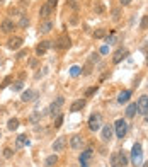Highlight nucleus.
Wrapping results in <instances>:
<instances>
[{
    "label": "nucleus",
    "mask_w": 148,
    "mask_h": 167,
    "mask_svg": "<svg viewBox=\"0 0 148 167\" xmlns=\"http://www.w3.org/2000/svg\"><path fill=\"white\" fill-rule=\"evenodd\" d=\"M131 162L135 165H141L143 164V148L140 143H135L131 148Z\"/></svg>",
    "instance_id": "f257e3e1"
},
{
    "label": "nucleus",
    "mask_w": 148,
    "mask_h": 167,
    "mask_svg": "<svg viewBox=\"0 0 148 167\" xmlns=\"http://www.w3.org/2000/svg\"><path fill=\"white\" fill-rule=\"evenodd\" d=\"M100 126H102V114L94 113V114L90 116V120H89V130H90V131H97Z\"/></svg>",
    "instance_id": "f03ea898"
},
{
    "label": "nucleus",
    "mask_w": 148,
    "mask_h": 167,
    "mask_svg": "<svg viewBox=\"0 0 148 167\" xmlns=\"http://www.w3.org/2000/svg\"><path fill=\"white\" fill-rule=\"evenodd\" d=\"M114 130H116V137L118 138H124L128 133V123L124 120H118L114 123Z\"/></svg>",
    "instance_id": "7ed1b4c3"
},
{
    "label": "nucleus",
    "mask_w": 148,
    "mask_h": 167,
    "mask_svg": "<svg viewBox=\"0 0 148 167\" xmlns=\"http://www.w3.org/2000/svg\"><path fill=\"white\" fill-rule=\"evenodd\" d=\"M136 107H138L140 114H148V96H141L136 103Z\"/></svg>",
    "instance_id": "20e7f679"
},
{
    "label": "nucleus",
    "mask_w": 148,
    "mask_h": 167,
    "mask_svg": "<svg viewBox=\"0 0 148 167\" xmlns=\"http://www.w3.org/2000/svg\"><path fill=\"white\" fill-rule=\"evenodd\" d=\"M70 44H72V41H70L68 36H60V38L56 39V43H55V48H58V50H66V48H70Z\"/></svg>",
    "instance_id": "39448f33"
},
{
    "label": "nucleus",
    "mask_w": 148,
    "mask_h": 167,
    "mask_svg": "<svg viewBox=\"0 0 148 167\" xmlns=\"http://www.w3.org/2000/svg\"><path fill=\"white\" fill-rule=\"evenodd\" d=\"M63 103H65V99H63V97H56V101H53V103H51V106H49L48 111L51 113L53 116H56L58 113H60V107L63 106Z\"/></svg>",
    "instance_id": "423d86ee"
},
{
    "label": "nucleus",
    "mask_w": 148,
    "mask_h": 167,
    "mask_svg": "<svg viewBox=\"0 0 148 167\" xmlns=\"http://www.w3.org/2000/svg\"><path fill=\"white\" fill-rule=\"evenodd\" d=\"M90 158H92V150H85V152H82V155H80V165L82 167H90Z\"/></svg>",
    "instance_id": "0eeeda50"
},
{
    "label": "nucleus",
    "mask_w": 148,
    "mask_h": 167,
    "mask_svg": "<svg viewBox=\"0 0 148 167\" xmlns=\"http://www.w3.org/2000/svg\"><path fill=\"white\" fill-rule=\"evenodd\" d=\"M21 99L24 101V103H31V101H36V99H38V92H36V90L27 89V90H24V92H22Z\"/></svg>",
    "instance_id": "6e6552de"
},
{
    "label": "nucleus",
    "mask_w": 148,
    "mask_h": 167,
    "mask_svg": "<svg viewBox=\"0 0 148 167\" xmlns=\"http://www.w3.org/2000/svg\"><path fill=\"white\" fill-rule=\"evenodd\" d=\"M126 56H128V50H126V48H119L118 51L113 55V61H114V63H119V61H123Z\"/></svg>",
    "instance_id": "1a4fd4ad"
},
{
    "label": "nucleus",
    "mask_w": 148,
    "mask_h": 167,
    "mask_svg": "<svg viewBox=\"0 0 148 167\" xmlns=\"http://www.w3.org/2000/svg\"><path fill=\"white\" fill-rule=\"evenodd\" d=\"M113 131H114V126L113 124H106L104 128H102V140L104 141H109L113 138Z\"/></svg>",
    "instance_id": "9d476101"
},
{
    "label": "nucleus",
    "mask_w": 148,
    "mask_h": 167,
    "mask_svg": "<svg viewBox=\"0 0 148 167\" xmlns=\"http://www.w3.org/2000/svg\"><path fill=\"white\" fill-rule=\"evenodd\" d=\"M65 147H66V138L65 137L56 138V140H55V143H53V150H55V152H61Z\"/></svg>",
    "instance_id": "9b49d317"
},
{
    "label": "nucleus",
    "mask_w": 148,
    "mask_h": 167,
    "mask_svg": "<svg viewBox=\"0 0 148 167\" xmlns=\"http://www.w3.org/2000/svg\"><path fill=\"white\" fill-rule=\"evenodd\" d=\"M82 143H83V140H82V137H80V135H75V137L70 138V147H72L73 150L82 148Z\"/></svg>",
    "instance_id": "f8f14e48"
},
{
    "label": "nucleus",
    "mask_w": 148,
    "mask_h": 167,
    "mask_svg": "<svg viewBox=\"0 0 148 167\" xmlns=\"http://www.w3.org/2000/svg\"><path fill=\"white\" fill-rule=\"evenodd\" d=\"M49 46H51V41H41V43L36 46V53H38L39 56L44 55V53L49 50Z\"/></svg>",
    "instance_id": "ddd939ff"
},
{
    "label": "nucleus",
    "mask_w": 148,
    "mask_h": 167,
    "mask_svg": "<svg viewBox=\"0 0 148 167\" xmlns=\"http://www.w3.org/2000/svg\"><path fill=\"white\" fill-rule=\"evenodd\" d=\"M83 107H85V99H79V101H75V103L70 106V111L77 113V111H80V109H83Z\"/></svg>",
    "instance_id": "4468645a"
},
{
    "label": "nucleus",
    "mask_w": 148,
    "mask_h": 167,
    "mask_svg": "<svg viewBox=\"0 0 148 167\" xmlns=\"http://www.w3.org/2000/svg\"><path fill=\"white\" fill-rule=\"evenodd\" d=\"M22 46V38H10L9 39V48L10 50H19V48Z\"/></svg>",
    "instance_id": "2eb2a0df"
},
{
    "label": "nucleus",
    "mask_w": 148,
    "mask_h": 167,
    "mask_svg": "<svg viewBox=\"0 0 148 167\" xmlns=\"http://www.w3.org/2000/svg\"><path fill=\"white\" fill-rule=\"evenodd\" d=\"M130 97H131V90H123L121 94L118 96V103L119 104H124V103L130 101Z\"/></svg>",
    "instance_id": "dca6fc26"
},
{
    "label": "nucleus",
    "mask_w": 148,
    "mask_h": 167,
    "mask_svg": "<svg viewBox=\"0 0 148 167\" xmlns=\"http://www.w3.org/2000/svg\"><path fill=\"white\" fill-rule=\"evenodd\" d=\"M24 145H29V140H27L26 135H19L17 140H15V147H17V148H22Z\"/></svg>",
    "instance_id": "f3484780"
},
{
    "label": "nucleus",
    "mask_w": 148,
    "mask_h": 167,
    "mask_svg": "<svg viewBox=\"0 0 148 167\" xmlns=\"http://www.w3.org/2000/svg\"><path fill=\"white\" fill-rule=\"evenodd\" d=\"M2 29H4L5 33H12L14 31V22L10 21V19H5V21L2 22Z\"/></svg>",
    "instance_id": "a211bd4d"
},
{
    "label": "nucleus",
    "mask_w": 148,
    "mask_h": 167,
    "mask_svg": "<svg viewBox=\"0 0 148 167\" xmlns=\"http://www.w3.org/2000/svg\"><path fill=\"white\" fill-rule=\"evenodd\" d=\"M51 7H49L48 4H44V5H41V10H39V16L41 17H48L49 14H51Z\"/></svg>",
    "instance_id": "6ab92c4d"
},
{
    "label": "nucleus",
    "mask_w": 148,
    "mask_h": 167,
    "mask_svg": "<svg viewBox=\"0 0 148 167\" xmlns=\"http://www.w3.org/2000/svg\"><path fill=\"white\" fill-rule=\"evenodd\" d=\"M111 165L113 167H121V160H119V154L118 152H114L111 155Z\"/></svg>",
    "instance_id": "aec40b11"
},
{
    "label": "nucleus",
    "mask_w": 148,
    "mask_h": 167,
    "mask_svg": "<svg viewBox=\"0 0 148 167\" xmlns=\"http://www.w3.org/2000/svg\"><path fill=\"white\" fill-rule=\"evenodd\" d=\"M56 162H58V157H56V155H49V157L44 160V167H53Z\"/></svg>",
    "instance_id": "412c9836"
},
{
    "label": "nucleus",
    "mask_w": 148,
    "mask_h": 167,
    "mask_svg": "<svg viewBox=\"0 0 148 167\" xmlns=\"http://www.w3.org/2000/svg\"><path fill=\"white\" fill-rule=\"evenodd\" d=\"M136 111H138V107H136V104H130L126 109V116L128 118H133V116L136 114Z\"/></svg>",
    "instance_id": "4be33fe9"
},
{
    "label": "nucleus",
    "mask_w": 148,
    "mask_h": 167,
    "mask_svg": "<svg viewBox=\"0 0 148 167\" xmlns=\"http://www.w3.org/2000/svg\"><path fill=\"white\" fill-rule=\"evenodd\" d=\"M7 126H9V130H12V131L14 130H17L19 128V120L17 118H10L9 123H7Z\"/></svg>",
    "instance_id": "5701e85b"
},
{
    "label": "nucleus",
    "mask_w": 148,
    "mask_h": 167,
    "mask_svg": "<svg viewBox=\"0 0 148 167\" xmlns=\"http://www.w3.org/2000/svg\"><path fill=\"white\" fill-rule=\"evenodd\" d=\"M51 27H53V22H49V21L43 22V24H41V33H49Z\"/></svg>",
    "instance_id": "b1692460"
},
{
    "label": "nucleus",
    "mask_w": 148,
    "mask_h": 167,
    "mask_svg": "<svg viewBox=\"0 0 148 167\" xmlns=\"http://www.w3.org/2000/svg\"><path fill=\"white\" fill-rule=\"evenodd\" d=\"M118 154H119V160H121V167L128 165V155L124 154V152H123V150H119Z\"/></svg>",
    "instance_id": "393cba45"
},
{
    "label": "nucleus",
    "mask_w": 148,
    "mask_h": 167,
    "mask_svg": "<svg viewBox=\"0 0 148 167\" xmlns=\"http://www.w3.org/2000/svg\"><path fill=\"white\" fill-rule=\"evenodd\" d=\"M104 36H107V31H106V29L94 31V38H96V39H100V38H104Z\"/></svg>",
    "instance_id": "a878e982"
},
{
    "label": "nucleus",
    "mask_w": 148,
    "mask_h": 167,
    "mask_svg": "<svg viewBox=\"0 0 148 167\" xmlns=\"http://www.w3.org/2000/svg\"><path fill=\"white\" fill-rule=\"evenodd\" d=\"M80 73H82V68H80V67H77V65L70 68V75H72V77H79Z\"/></svg>",
    "instance_id": "bb28decb"
},
{
    "label": "nucleus",
    "mask_w": 148,
    "mask_h": 167,
    "mask_svg": "<svg viewBox=\"0 0 148 167\" xmlns=\"http://www.w3.org/2000/svg\"><path fill=\"white\" fill-rule=\"evenodd\" d=\"M106 41H107V44H114L116 41H118V36L114 34V33H111V34H109L107 38H106Z\"/></svg>",
    "instance_id": "cd10ccee"
},
{
    "label": "nucleus",
    "mask_w": 148,
    "mask_h": 167,
    "mask_svg": "<svg viewBox=\"0 0 148 167\" xmlns=\"http://www.w3.org/2000/svg\"><path fill=\"white\" fill-rule=\"evenodd\" d=\"M19 26H21V27H27V26H29V19H27L26 16H22L21 21H19Z\"/></svg>",
    "instance_id": "c85d7f7f"
},
{
    "label": "nucleus",
    "mask_w": 148,
    "mask_h": 167,
    "mask_svg": "<svg viewBox=\"0 0 148 167\" xmlns=\"http://www.w3.org/2000/svg\"><path fill=\"white\" fill-rule=\"evenodd\" d=\"M140 27H141V29H148V16H143V19H141V24H140Z\"/></svg>",
    "instance_id": "c756f323"
},
{
    "label": "nucleus",
    "mask_w": 148,
    "mask_h": 167,
    "mask_svg": "<svg viewBox=\"0 0 148 167\" xmlns=\"http://www.w3.org/2000/svg\"><path fill=\"white\" fill-rule=\"evenodd\" d=\"M14 155V150L12 148H4V157L5 158H10Z\"/></svg>",
    "instance_id": "7c9ffc66"
},
{
    "label": "nucleus",
    "mask_w": 148,
    "mask_h": 167,
    "mask_svg": "<svg viewBox=\"0 0 148 167\" xmlns=\"http://www.w3.org/2000/svg\"><path fill=\"white\" fill-rule=\"evenodd\" d=\"M96 92H97V87H90V89L85 90V97H90V96L96 94Z\"/></svg>",
    "instance_id": "2f4dec72"
},
{
    "label": "nucleus",
    "mask_w": 148,
    "mask_h": 167,
    "mask_svg": "<svg viewBox=\"0 0 148 167\" xmlns=\"http://www.w3.org/2000/svg\"><path fill=\"white\" fill-rule=\"evenodd\" d=\"M61 123H63V116H60V114H58L56 121H55V128H60V126H61Z\"/></svg>",
    "instance_id": "473e14b6"
},
{
    "label": "nucleus",
    "mask_w": 148,
    "mask_h": 167,
    "mask_svg": "<svg viewBox=\"0 0 148 167\" xmlns=\"http://www.w3.org/2000/svg\"><path fill=\"white\" fill-rule=\"evenodd\" d=\"M96 12H97V14H102V12H104V7H102V4H100V2H97V4H96Z\"/></svg>",
    "instance_id": "72a5a7b5"
},
{
    "label": "nucleus",
    "mask_w": 148,
    "mask_h": 167,
    "mask_svg": "<svg viewBox=\"0 0 148 167\" xmlns=\"http://www.w3.org/2000/svg\"><path fill=\"white\" fill-rule=\"evenodd\" d=\"M22 89V82L19 80V82H15V84H14V90H21Z\"/></svg>",
    "instance_id": "f704fd0d"
},
{
    "label": "nucleus",
    "mask_w": 148,
    "mask_h": 167,
    "mask_svg": "<svg viewBox=\"0 0 148 167\" xmlns=\"http://www.w3.org/2000/svg\"><path fill=\"white\" fill-rule=\"evenodd\" d=\"M56 2H58V0H48L46 4H48L49 7H51V9H55V7H56Z\"/></svg>",
    "instance_id": "c9c22d12"
},
{
    "label": "nucleus",
    "mask_w": 148,
    "mask_h": 167,
    "mask_svg": "<svg viewBox=\"0 0 148 167\" xmlns=\"http://www.w3.org/2000/svg\"><path fill=\"white\" fill-rule=\"evenodd\" d=\"M107 51H109V46H102V48H100V53H102V55H106Z\"/></svg>",
    "instance_id": "e433bc0d"
},
{
    "label": "nucleus",
    "mask_w": 148,
    "mask_h": 167,
    "mask_svg": "<svg viewBox=\"0 0 148 167\" xmlns=\"http://www.w3.org/2000/svg\"><path fill=\"white\" fill-rule=\"evenodd\" d=\"M113 14H114V19H119V10H118V9L114 10V12H113Z\"/></svg>",
    "instance_id": "4c0bfd02"
},
{
    "label": "nucleus",
    "mask_w": 148,
    "mask_h": 167,
    "mask_svg": "<svg viewBox=\"0 0 148 167\" xmlns=\"http://www.w3.org/2000/svg\"><path fill=\"white\" fill-rule=\"evenodd\" d=\"M26 53H27V51H26V50H22V51H21V53H19V55H17V58H22V56L26 55Z\"/></svg>",
    "instance_id": "58836bf2"
},
{
    "label": "nucleus",
    "mask_w": 148,
    "mask_h": 167,
    "mask_svg": "<svg viewBox=\"0 0 148 167\" xmlns=\"http://www.w3.org/2000/svg\"><path fill=\"white\" fill-rule=\"evenodd\" d=\"M121 4H123V5H130L131 0H121Z\"/></svg>",
    "instance_id": "ea45409f"
},
{
    "label": "nucleus",
    "mask_w": 148,
    "mask_h": 167,
    "mask_svg": "<svg viewBox=\"0 0 148 167\" xmlns=\"http://www.w3.org/2000/svg\"><path fill=\"white\" fill-rule=\"evenodd\" d=\"M29 65H31V67H36V65H38V61H36V60H31Z\"/></svg>",
    "instance_id": "a19ab883"
},
{
    "label": "nucleus",
    "mask_w": 148,
    "mask_h": 167,
    "mask_svg": "<svg viewBox=\"0 0 148 167\" xmlns=\"http://www.w3.org/2000/svg\"><path fill=\"white\" fill-rule=\"evenodd\" d=\"M143 167H148V162H145V164H143Z\"/></svg>",
    "instance_id": "79ce46f5"
},
{
    "label": "nucleus",
    "mask_w": 148,
    "mask_h": 167,
    "mask_svg": "<svg viewBox=\"0 0 148 167\" xmlns=\"http://www.w3.org/2000/svg\"><path fill=\"white\" fill-rule=\"evenodd\" d=\"M145 116H146V118H145V120H146V123H148V114H145Z\"/></svg>",
    "instance_id": "37998d69"
},
{
    "label": "nucleus",
    "mask_w": 148,
    "mask_h": 167,
    "mask_svg": "<svg viewBox=\"0 0 148 167\" xmlns=\"http://www.w3.org/2000/svg\"><path fill=\"white\" fill-rule=\"evenodd\" d=\"M146 65H148V53H146Z\"/></svg>",
    "instance_id": "c03bdc74"
},
{
    "label": "nucleus",
    "mask_w": 148,
    "mask_h": 167,
    "mask_svg": "<svg viewBox=\"0 0 148 167\" xmlns=\"http://www.w3.org/2000/svg\"><path fill=\"white\" fill-rule=\"evenodd\" d=\"M2 2H4V0H0V4H2Z\"/></svg>",
    "instance_id": "a18cd8bd"
},
{
    "label": "nucleus",
    "mask_w": 148,
    "mask_h": 167,
    "mask_svg": "<svg viewBox=\"0 0 148 167\" xmlns=\"http://www.w3.org/2000/svg\"><path fill=\"white\" fill-rule=\"evenodd\" d=\"M0 138H2V133H0Z\"/></svg>",
    "instance_id": "49530a36"
}]
</instances>
